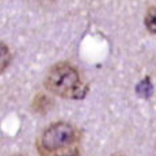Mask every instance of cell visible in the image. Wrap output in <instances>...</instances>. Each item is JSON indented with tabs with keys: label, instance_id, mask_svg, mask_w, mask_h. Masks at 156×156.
I'll return each mask as SVG.
<instances>
[{
	"label": "cell",
	"instance_id": "1",
	"mask_svg": "<svg viewBox=\"0 0 156 156\" xmlns=\"http://www.w3.org/2000/svg\"><path fill=\"white\" fill-rule=\"evenodd\" d=\"M79 132L69 122H55L42 132L37 149L42 156H77Z\"/></svg>",
	"mask_w": 156,
	"mask_h": 156
},
{
	"label": "cell",
	"instance_id": "2",
	"mask_svg": "<svg viewBox=\"0 0 156 156\" xmlns=\"http://www.w3.org/2000/svg\"><path fill=\"white\" fill-rule=\"evenodd\" d=\"M44 84L49 92L68 99H83L88 91L77 69L68 62L53 65L45 76Z\"/></svg>",
	"mask_w": 156,
	"mask_h": 156
},
{
	"label": "cell",
	"instance_id": "3",
	"mask_svg": "<svg viewBox=\"0 0 156 156\" xmlns=\"http://www.w3.org/2000/svg\"><path fill=\"white\" fill-rule=\"evenodd\" d=\"M52 107H53V101L50 99L48 95L42 94V92L38 94L37 97L34 98V101H33V110H34L35 113L45 114L49 112Z\"/></svg>",
	"mask_w": 156,
	"mask_h": 156
},
{
	"label": "cell",
	"instance_id": "4",
	"mask_svg": "<svg viewBox=\"0 0 156 156\" xmlns=\"http://www.w3.org/2000/svg\"><path fill=\"white\" fill-rule=\"evenodd\" d=\"M144 25L151 34H156V7H151L145 14Z\"/></svg>",
	"mask_w": 156,
	"mask_h": 156
},
{
	"label": "cell",
	"instance_id": "5",
	"mask_svg": "<svg viewBox=\"0 0 156 156\" xmlns=\"http://www.w3.org/2000/svg\"><path fill=\"white\" fill-rule=\"evenodd\" d=\"M11 53L5 44L0 42V72H3L11 62Z\"/></svg>",
	"mask_w": 156,
	"mask_h": 156
},
{
	"label": "cell",
	"instance_id": "6",
	"mask_svg": "<svg viewBox=\"0 0 156 156\" xmlns=\"http://www.w3.org/2000/svg\"><path fill=\"white\" fill-rule=\"evenodd\" d=\"M15 156H20V155H15Z\"/></svg>",
	"mask_w": 156,
	"mask_h": 156
}]
</instances>
